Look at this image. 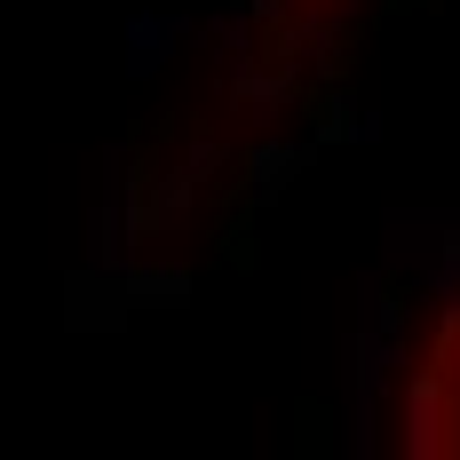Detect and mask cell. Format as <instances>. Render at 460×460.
<instances>
[{
  "label": "cell",
  "instance_id": "1",
  "mask_svg": "<svg viewBox=\"0 0 460 460\" xmlns=\"http://www.w3.org/2000/svg\"><path fill=\"white\" fill-rule=\"evenodd\" d=\"M190 40V24L183 16H151L143 8L136 24H128V80H151L159 64H175V48Z\"/></svg>",
  "mask_w": 460,
  "mask_h": 460
}]
</instances>
